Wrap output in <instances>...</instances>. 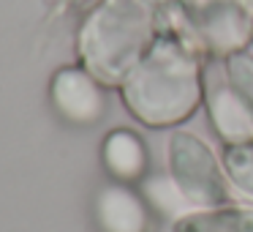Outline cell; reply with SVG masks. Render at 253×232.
I'll use <instances>...</instances> for the list:
<instances>
[{"mask_svg": "<svg viewBox=\"0 0 253 232\" xmlns=\"http://www.w3.org/2000/svg\"><path fill=\"white\" fill-rule=\"evenodd\" d=\"M126 101L150 126L188 117L199 104V74L188 55L161 41L126 77Z\"/></svg>", "mask_w": 253, "mask_h": 232, "instance_id": "obj_1", "label": "cell"}, {"mask_svg": "<svg viewBox=\"0 0 253 232\" xmlns=\"http://www.w3.org/2000/svg\"><path fill=\"white\" fill-rule=\"evenodd\" d=\"M147 14L133 0H112L87 19L82 30V55L93 74L123 79L139 66V55L147 41Z\"/></svg>", "mask_w": 253, "mask_h": 232, "instance_id": "obj_2", "label": "cell"}, {"mask_svg": "<svg viewBox=\"0 0 253 232\" xmlns=\"http://www.w3.org/2000/svg\"><path fill=\"white\" fill-rule=\"evenodd\" d=\"M171 167L177 186L191 205H220L226 199V183L218 161L193 134L171 137Z\"/></svg>", "mask_w": 253, "mask_h": 232, "instance_id": "obj_3", "label": "cell"}, {"mask_svg": "<svg viewBox=\"0 0 253 232\" xmlns=\"http://www.w3.org/2000/svg\"><path fill=\"white\" fill-rule=\"evenodd\" d=\"M52 101L71 123H95L104 112V93L87 71L63 68L52 79Z\"/></svg>", "mask_w": 253, "mask_h": 232, "instance_id": "obj_4", "label": "cell"}, {"mask_svg": "<svg viewBox=\"0 0 253 232\" xmlns=\"http://www.w3.org/2000/svg\"><path fill=\"white\" fill-rule=\"evenodd\" d=\"M95 216L104 232H144L147 230V213L136 194L123 186H106L98 194Z\"/></svg>", "mask_w": 253, "mask_h": 232, "instance_id": "obj_5", "label": "cell"}, {"mask_svg": "<svg viewBox=\"0 0 253 232\" xmlns=\"http://www.w3.org/2000/svg\"><path fill=\"white\" fill-rule=\"evenodd\" d=\"M210 112L215 128L231 142H245L253 134V110L237 88H212L210 90Z\"/></svg>", "mask_w": 253, "mask_h": 232, "instance_id": "obj_6", "label": "cell"}, {"mask_svg": "<svg viewBox=\"0 0 253 232\" xmlns=\"http://www.w3.org/2000/svg\"><path fill=\"white\" fill-rule=\"evenodd\" d=\"M104 164L117 180H136L147 164L142 139L131 131H112L104 142Z\"/></svg>", "mask_w": 253, "mask_h": 232, "instance_id": "obj_7", "label": "cell"}, {"mask_svg": "<svg viewBox=\"0 0 253 232\" xmlns=\"http://www.w3.org/2000/svg\"><path fill=\"white\" fill-rule=\"evenodd\" d=\"M174 232H253V210L223 208L180 216L174 221Z\"/></svg>", "mask_w": 253, "mask_h": 232, "instance_id": "obj_8", "label": "cell"}, {"mask_svg": "<svg viewBox=\"0 0 253 232\" xmlns=\"http://www.w3.org/2000/svg\"><path fill=\"white\" fill-rule=\"evenodd\" d=\"M144 194H147L150 202L166 216H180L182 208L191 205L188 197L182 194V188L177 186L174 177H150V180L144 183Z\"/></svg>", "mask_w": 253, "mask_h": 232, "instance_id": "obj_9", "label": "cell"}, {"mask_svg": "<svg viewBox=\"0 0 253 232\" xmlns=\"http://www.w3.org/2000/svg\"><path fill=\"white\" fill-rule=\"evenodd\" d=\"M226 172L229 177L242 188L245 194L253 197V142H240V145H231L226 150Z\"/></svg>", "mask_w": 253, "mask_h": 232, "instance_id": "obj_10", "label": "cell"}, {"mask_svg": "<svg viewBox=\"0 0 253 232\" xmlns=\"http://www.w3.org/2000/svg\"><path fill=\"white\" fill-rule=\"evenodd\" d=\"M229 71H231V82H234L237 93H240L253 110V60L245 55H237V58H231Z\"/></svg>", "mask_w": 253, "mask_h": 232, "instance_id": "obj_11", "label": "cell"}]
</instances>
